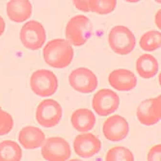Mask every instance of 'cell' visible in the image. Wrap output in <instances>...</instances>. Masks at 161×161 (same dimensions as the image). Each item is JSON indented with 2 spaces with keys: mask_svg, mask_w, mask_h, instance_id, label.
Wrapping results in <instances>:
<instances>
[{
  "mask_svg": "<svg viewBox=\"0 0 161 161\" xmlns=\"http://www.w3.org/2000/svg\"><path fill=\"white\" fill-rule=\"evenodd\" d=\"M161 46V35L157 30H151L144 33L140 39V47L143 50L153 51Z\"/></svg>",
  "mask_w": 161,
  "mask_h": 161,
  "instance_id": "obj_19",
  "label": "cell"
},
{
  "mask_svg": "<svg viewBox=\"0 0 161 161\" xmlns=\"http://www.w3.org/2000/svg\"><path fill=\"white\" fill-rule=\"evenodd\" d=\"M22 150L14 141L5 140L0 143V161H20Z\"/></svg>",
  "mask_w": 161,
  "mask_h": 161,
  "instance_id": "obj_18",
  "label": "cell"
},
{
  "mask_svg": "<svg viewBox=\"0 0 161 161\" xmlns=\"http://www.w3.org/2000/svg\"><path fill=\"white\" fill-rule=\"evenodd\" d=\"M108 42L115 53L127 55L135 48L136 38L126 26L117 25L111 29L108 34Z\"/></svg>",
  "mask_w": 161,
  "mask_h": 161,
  "instance_id": "obj_3",
  "label": "cell"
},
{
  "mask_svg": "<svg viewBox=\"0 0 161 161\" xmlns=\"http://www.w3.org/2000/svg\"><path fill=\"white\" fill-rule=\"evenodd\" d=\"M0 110H1V107H0Z\"/></svg>",
  "mask_w": 161,
  "mask_h": 161,
  "instance_id": "obj_28",
  "label": "cell"
},
{
  "mask_svg": "<svg viewBox=\"0 0 161 161\" xmlns=\"http://www.w3.org/2000/svg\"><path fill=\"white\" fill-rule=\"evenodd\" d=\"M69 161H82V160H80V159H71Z\"/></svg>",
  "mask_w": 161,
  "mask_h": 161,
  "instance_id": "obj_27",
  "label": "cell"
},
{
  "mask_svg": "<svg viewBox=\"0 0 161 161\" xmlns=\"http://www.w3.org/2000/svg\"><path fill=\"white\" fill-rule=\"evenodd\" d=\"M19 141L23 149L35 150L45 143L46 135L41 128L33 125H27L19 131Z\"/></svg>",
  "mask_w": 161,
  "mask_h": 161,
  "instance_id": "obj_14",
  "label": "cell"
},
{
  "mask_svg": "<svg viewBox=\"0 0 161 161\" xmlns=\"http://www.w3.org/2000/svg\"><path fill=\"white\" fill-rule=\"evenodd\" d=\"M42 155L47 161H67L71 155L69 144L62 137H50L42 147Z\"/></svg>",
  "mask_w": 161,
  "mask_h": 161,
  "instance_id": "obj_8",
  "label": "cell"
},
{
  "mask_svg": "<svg viewBox=\"0 0 161 161\" xmlns=\"http://www.w3.org/2000/svg\"><path fill=\"white\" fill-rule=\"evenodd\" d=\"M89 5L90 12L99 14H107L115 10L117 1L115 0H89Z\"/></svg>",
  "mask_w": 161,
  "mask_h": 161,
  "instance_id": "obj_21",
  "label": "cell"
},
{
  "mask_svg": "<svg viewBox=\"0 0 161 161\" xmlns=\"http://www.w3.org/2000/svg\"><path fill=\"white\" fill-rule=\"evenodd\" d=\"M5 29H6V23L5 20L3 19V18L0 16V37H1L4 32H5Z\"/></svg>",
  "mask_w": 161,
  "mask_h": 161,
  "instance_id": "obj_25",
  "label": "cell"
},
{
  "mask_svg": "<svg viewBox=\"0 0 161 161\" xmlns=\"http://www.w3.org/2000/svg\"><path fill=\"white\" fill-rule=\"evenodd\" d=\"M160 14H161V13H160V10L156 13V16H155V23H156V26L160 29V27H161V25H160Z\"/></svg>",
  "mask_w": 161,
  "mask_h": 161,
  "instance_id": "obj_26",
  "label": "cell"
},
{
  "mask_svg": "<svg viewBox=\"0 0 161 161\" xmlns=\"http://www.w3.org/2000/svg\"><path fill=\"white\" fill-rule=\"evenodd\" d=\"M72 4L79 11L90 12L89 0H75V1H72Z\"/></svg>",
  "mask_w": 161,
  "mask_h": 161,
  "instance_id": "obj_24",
  "label": "cell"
},
{
  "mask_svg": "<svg viewBox=\"0 0 161 161\" xmlns=\"http://www.w3.org/2000/svg\"><path fill=\"white\" fill-rule=\"evenodd\" d=\"M58 79L48 69H38L30 77V87L34 94L39 97H49L58 89Z\"/></svg>",
  "mask_w": 161,
  "mask_h": 161,
  "instance_id": "obj_4",
  "label": "cell"
},
{
  "mask_svg": "<svg viewBox=\"0 0 161 161\" xmlns=\"http://www.w3.org/2000/svg\"><path fill=\"white\" fill-rule=\"evenodd\" d=\"M160 154H161V145L157 144L153 146L149 151L148 153V161H160Z\"/></svg>",
  "mask_w": 161,
  "mask_h": 161,
  "instance_id": "obj_23",
  "label": "cell"
},
{
  "mask_svg": "<svg viewBox=\"0 0 161 161\" xmlns=\"http://www.w3.org/2000/svg\"><path fill=\"white\" fill-rule=\"evenodd\" d=\"M105 161H134V155L129 149L116 146L107 152Z\"/></svg>",
  "mask_w": 161,
  "mask_h": 161,
  "instance_id": "obj_20",
  "label": "cell"
},
{
  "mask_svg": "<svg viewBox=\"0 0 161 161\" xmlns=\"http://www.w3.org/2000/svg\"><path fill=\"white\" fill-rule=\"evenodd\" d=\"M102 131L108 141L120 142L128 135L129 125L124 117L120 115H113L104 121Z\"/></svg>",
  "mask_w": 161,
  "mask_h": 161,
  "instance_id": "obj_11",
  "label": "cell"
},
{
  "mask_svg": "<svg viewBox=\"0 0 161 161\" xmlns=\"http://www.w3.org/2000/svg\"><path fill=\"white\" fill-rule=\"evenodd\" d=\"M42 56L48 66L55 69H64L71 63L75 50L66 40L54 39L43 47Z\"/></svg>",
  "mask_w": 161,
  "mask_h": 161,
  "instance_id": "obj_1",
  "label": "cell"
},
{
  "mask_svg": "<svg viewBox=\"0 0 161 161\" xmlns=\"http://www.w3.org/2000/svg\"><path fill=\"white\" fill-rule=\"evenodd\" d=\"M71 125L79 132H87L96 125V116L87 108H79L71 114Z\"/></svg>",
  "mask_w": 161,
  "mask_h": 161,
  "instance_id": "obj_16",
  "label": "cell"
},
{
  "mask_svg": "<svg viewBox=\"0 0 161 161\" xmlns=\"http://www.w3.org/2000/svg\"><path fill=\"white\" fill-rule=\"evenodd\" d=\"M6 11L12 21L23 22L31 17L32 4L27 0H12L7 2Z\"/></svg>",
  "mask_w": 161,
  "mask_h": 161,
  "instance_id": "obj_15",
  "label": "cell"
},
{
  "mask_svg": "<svg viewBox=\"0 0 161 161\" xmlns=\"http://www.w3.org/2000/svg\"><path fill=\"white\" fill-rule=\"evenodd\" d=\"M63 110L54 99L42 100L36 109V120L43 127H53L60 123Z\"/></svg>",
  "mask_w": 161,
  "mask_h": 161,
  "instance_id": "obj_6",
  "label": "cell"
},
{
  "mask_svg": "<svg viewBox=\"0 0 161 161\" xmlns=\"http://www.w3.org/2000/svg\"><path fill=\"white\" fill-rule=\"evenodd\" d=\"M69 82L72 89L82 94L94 92L98 85L97 75L88 68H78L72 70L69 75Z\"/></svg>",
  "mask_w": 161,
  "mask_h": 161,
  "instance_id": "obj_7",
  "label": "cell"
},
{
  "mask_svg": "<svg viewBox=\"0 0 161 161\" xmlns=\"http://www.w3.org/2000/svg\"><path fill=\"white\" fill-rule=\"evenodd\" d=\"M92 106L98 116L105 117L119 108L120 97L110 89H101L94 95Z\"/></svg>",
  "mask_w": 161,
  "mask_h": 161,
  "instance_id": "obj_9",
  "label": "cell"
},
{
  "mask_svg": "<svg viewBox=\"0 0 161 161\" xmlns=\"http://www.w3.org/2000/svg\"><path fill=\"white\" fill-rule=\"evenodd\" d=\"M108 81L114 89L122 92L133 90L137 85V78L135 75L126 69H118L110 72Z\"/></svg>",
  "mask_w": 161,
  "mask_h": 161,
  "instance_id": "obj_13",
  "label": "cell"
},
{
  "mask_svg": "<svg viewBox=\"0 0 161 161\" xmlns=\"http://www.w3.org/2000/svg\"><path fill=\"white\" fill-rule=\"evenodd\" d=\"M14 127L13 117L3 110H0V136L8 134Z\"/></svg>",
  "mask_w": 161,
  "mask_h": 161,
  "instance_id": "obj_22",
  "label": "cell"
},
{
  "mask_svg": "<svg viewBox=\"0 0 161 161\" xmlns=\"http://www.w3.org/2000/svg\"><path fill=\"white\" fill-rule=\"evenodd\" d=\"M19 39L27 49L38 50L42 47L47 40L45 27L39 21L29 20L22 26Z\"/></svg>",
  "mask_w": 161,
  "mask_h": 161,
  "instance_id": "obj_5",
  "label": "cell"
},
{
  "mask_svg": "<svg viewBox=\"0 0 161 161\" xmlns=\"http://www.w3.org/2000/svg\"><path fill=\"white\" fill-rule=\"evenodd\" d=\"M138 121L147 126L157 124L161 119V97L143 100L136 110Z\"/></svg>",
  "mask_w": 161,
  "mask_h": 161,
  "instance_id": "obj_10",
  "label": "cell"
},
{
  "mask_svg": "<svg viewBox=\"0 0 161 161\" xmlns=\"http://www.w3.org/2000/svg\"><path fill=\"white\" fill-rule=\"evenodd\" d=\"M93 33L92 21L85 16L72 17L66 26V41L70 46L81 47L87 42Z\"/></svg>",
  "mask_w": 161,
  "mask_h": 161,
  "instance_id": "obj_2",
  "label": "cell"
},
{
  "mask_svg": "<svg viewBox=\"0 0 161 161\" xmlns=\"http://www.w3.org/2000/svg\"><path fill=\"white\" fill-rule=\"evenodd\" d=\"M136 70L143 78H153L158 71V62L156 58L151 54L141 55L136 61Z\"/></svg>",
  "mask_w": 161,
  "mask_h": 161,
  "instance_id": "obj_17",
  "label": "cell"
},
{
  "mask_svg": "<svg viewBox=\"0 0 161 161\" xmlns=\"http://www.w3.org/2000/svg\"><path fill=\"white\" fill-rule=\"evenodd\" d=\"M74 149L78 156L90 158L100 151L101 142L93 133H82L75 138Z\"/></svg>",
  "mask_w": 161,
  "mask_h": 161,
  "instance_id": "obj_12",
  "label": "cell"
}]
</instances>
